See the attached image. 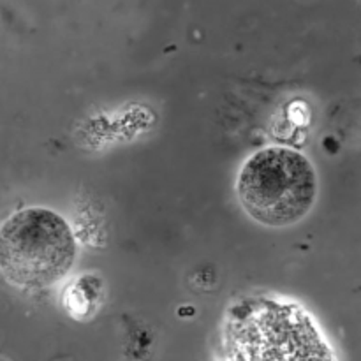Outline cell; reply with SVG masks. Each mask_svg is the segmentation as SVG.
I'll return each instance as SVG.
<instances>
[{"label":"cell","mask_w":361,"mask_h":361,"mask_svg":"<svg viewBox=\"0 0 361 361\" xmlns=\"http://www.w3.org/2000/svg\"><path fill=\"white\" fill-rule=\"evenodd\" d=\"M224 351L238 361L334 358L303 310L270 300H252L233 310L226 323Z\"/></svg>","instance_id":"cell-1"},{"label":"cell","mask_w":361,"mask_h":361,"mask_svg":"<svg viewBox=\"0 0 361 361\" xmlns=\"http://www.w3.org/2000/svg\"><path fill=\"white\" fill-rule=\"evenodd\" d=\"M236 192L254 221L284 228L298 222L312 208L317 194L316 171L300 152L268 147L247 159Z\"/></svg>","instance_id":"cell-2"},{"label":"cell","mask_w":361,"mask_h":361,"mask_svg":"<svg viewBox=\"0 0 361 361\" xmlns=\"http://www.w3.org/2000/svg\"><path fill=\"white\" fill-rule=\"evenodd\" d=\"M76 240L69 224L48 208H25L0 228V271L21 288H46L71 270Z\"/></svg>","instance_id":"cell-3"}]
</instances>
